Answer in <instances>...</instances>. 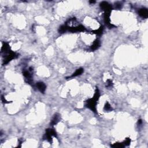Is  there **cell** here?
<instances>
[{
  "label": "cell",
  "instance_id": "cell-1",
  "mask_svg": "<svg viewBox=\"0 0 148 148\" xmlns=\"http://www.w3.org/2000/svg\"><path fill=\"white\" fill-rule=\"evenodd\" d=\"M100 97V93L98 87H96L95 93L93 98L89 99L85 101V106L86 108L90 109L95 114H97V101L99 100Z\"/></svg>",
  "mask_w": 148,
  "mask_h": 148
},
{
  "label": "cell",
  "instance_id": "cell-2",
  "mask_svg": "<svg viewBox=\"0 0 148 148\" xmlns=\"http://www.w3.org/2000/svg\"><path fill=\"white\" fill-rule=\"evenodd\" d=\"M57 137V133L54 128H48L46 130L45 134L43 136V139L46 140L49 142L52 143L53 142L52 137Z\"/></svg>",
  "mask_w": 148,
  "mask_h": 148
},
{
  "label": "cell",
  "instance_id": "cell-3",
  "mask_svg": "<svg viewBox=\"0 0 148 148\" xmlns=\"http://www.w3.org/2000/svg\"><path fill=\"white\" fill-rule=\"evenodd\" d=\"M19 54H17L15 52H13L11 50V51L7 54V55L5 57L4 60H3V65H6V64H8L9 62L13 59H15L18 57Z\"/></svg>",
  "mask_w": 148,
  "mask_h": 148
},
{
  "label": "cell",
  "instance_id": "cell-4",
  "mask_svg": "<svg viewBox=\"0 0 148 148\" xmlns=\"http://www.w3.org/2000/svg\"><path fill=\"white\" fill-rule=\"evenodd\" d=\"M100 8L102 11H104L105 12L110 13L111 11L112 10V7L111 5H110L108 2L102 1L100 3Z\"/></svg>",
  "mask_w": 148,
  "mask_h": 148
},
{
  "label": "cell",
  "instance_id": "cell-5",
  "mask_svg": "<svg viewBox=\"0 0 148 148\" xmlns=\"http://www.w3.org/2000/svg\"><path fill=\"white\" fill-rule=\"evenodd\" d=\"M68 31L71 32H83L86 31V28L82 25H78L76 27H69L68 26Z\"/></svg>",
  "mask_w": 148,
  "mask_h": 148
},
{
  "label": "cell",
  "instance_id": "cell-6",
  "mask_svg": "<svg viewBox=\"0 0 148 148\" xmlns=\"http://www.w3.org/2000/svg\"><path fill=\"white\" fill-rule=\"evenodd\" d=\"M104 18V22L106 24V26H108V28H114V27H115V26H114V24H111L110 22V13H109L105 12Z\"/></svg>",
  "mask_w": 148,
  "mask_h": 148
},
{
  "label": "cell",
  "instance_id": "cell-7",
  "mask_svg": "<svg viewBox=\"0 0 148 148\" xmlns=\"http://www.w3.org/2000/svg\"><path fill=\"white\" fill-rule=\"evenodd\" d=\"M11 51L10 49V46H9V44L8 42H3V46H2L1 48V53L4 54H8Z\"/></svg>",
  "mask_w": 148,
  "mask_h": 148
},
{
  "label": "cell",
  "instance_id": "cell-8",
  "mask_svg": "<svg viewBox=\"0 0 148 148\" xmlns=\"http://www.w3.org/2000/svg\"><path fill=\"white\" fill-rule=\"evenodd\" d=\"M60 119H61V117H60V115L59 114H54L53 118H52V119L51 120V122H50V126H53L54 125H56V124L60 121Z\"/></svg>",
  "mask_w": 148,
  "mask_h": 148
},
{
  "label": "cell",
  "instance_id": "cell-9",
  "mask_svg": "<svg viewBox=\"0 0 148 148\" xmlns=\"http://www.w3.org/2000/svg\"><path fill=\"white\" fill-rule=\"evenodd\" d=\"M138 15L142 18L146 19L148 17V11L147 8H142L139 9L138 11Z\"/></svg>",
  "mask_w": 148,
  "mask_h": 148
},
{
  "label": "cell",
  "instance_id": "cell-10",
  "mask_svg": "<svg viewBox=\"0 0 148 148\" xmlns=\"http://www.w3.org/2000/svg\"><path fill=\"white\" fill-rule=\"evenodd\" d=\"M36 86L37 87V89H38V90L40 91L41 93H45V91L46 89V86L44 83L42 82H40L36 83Z\"/></svg>",
  "mask_w": 148,
  "mask_h": 148
},
{
  "label": "cell",
  "instance_id": "cell-11",
  "mask_svg": "<svg viewBox=\"0 0 148 148\" xmlns=\"http://www.w3.org/2000/svg\"><path fill=\"white\" fill-rule=\"evenodd\" d=\"M100 45H101V43L100 41L99 40H95L94 42H93V44L92 45L90 46V50L91 51H95V50H96L97 49H98L100 47Z\"/></svg>",
  "mask_w": 148,
  "mask_h": 148
},
{
  "label": "cell",
  "instance_id": "cell-12",
  "mask_svg": "<svg viewBox=\"0 0 148 148\" xmlns=\"http://www.w3.org/2000/svg\"><path fill=\"white\" fill-rule=\"evenodd\" d=\"M83 72H84V70H83L82 68H80L76 70V71L71 76V77H67V78H67V79L68 78H71L78 77V76L82 75V74L83 73Z\"/></svg>",
  "mask_w": 148,
  "mask_h": 148
},
{
  "label": "cell",
  "instance_id": "cell-13",
  "mask_svg": "<svg viewBox=\"0 0 148 148\" xmlns=\"http://www.w3.org/2000/svg\"><path fill=\"white\" fill-rule=\"evenodd\" d=\"M68 31V25L67 24H64L62 25L60 27V28H58V31L60 34H63V33L67 32Z\"/></svg>",
  "mask_w": 148,
  "mask_h": 148
},
{
  "label": "cell",
  "instance_id": "cell-14",
  "mask_svg": "<svg viewBox=\"0 0 148 148\" xmlns=\"http://www.w3.org/2000/svg\"><path fill=\"white\" fill-rule=\"evenodd\" d=\"M103 31H104V27H103V26H101V27L98 29V30H93L91 31V32L96 34L97 35H101L102 34Z\"/></svg>",
  "mask_w": 148,
  "mask_h": 148
},
{
  "label": "cell",
  "instance_id": "cell-15",
  "mask_svg": "<svg viewBox=\"0 0 148 148\" xmlns=\"http://www.w3.org/2000/svg\"><path fill=\"white\" fill-rule=\"evenodd\" d=\"M111 147L115 148H122L125 147L123 142H116L111 145Z\"/></svg>",
  "mask_w": 148,
  "mask_h": 148
},
{
  "label": "cell",
  "instance_id": "cell-16",
  "mask_svg": "<svg viewBox=\"0 0 148 148\" xmlns=\"http://www.w3.org/2000/svg\"><path fill=\"white\" fill-rule=\"evenodd\" d=\"M104 110L105 111H107V112H110V111L113 110V108H112L110 105L109 104V103L106 102V104H105L104 105Z\"/></svg>",
  "mask_w": 148,
  "mask_h": 148
},
{
  "label": "cell",
  "instance_id": "cell-17",
  "mask_svg": "<svg viewBox=\"0 0 148 148\" xmlns=\"http://www.w3.org/2000/svg\"><path fill=\"white\" fill-rule=\"evenodd\" d=\"M106 87H107V88H111V87H112L113 85H114V83H113L112 81L110 79L107 80L106 82Z\"/></svg>",
  "mask_w": 148,
  "mask_h": 148
},
{
  "label": "cell",
  "instance_id": "cell-18",
  "mask_svg": "<svg viewBox=\"0 0 148 148\" xmlns=\"http://www.w3.org/2000/svg\"><path fill=\"white\" fill-rule=\"evenodd\" d=\"M123 142L125 146H129L130 143H131V139L130 138H127Z\"/></svg>",
  "mask_w": 148,
  "mask_h": 148
},
{
  "label": "cell",
  "instance_id": "cell-19",
  "mask_svg": "<svg viewBox=\"0 0 148 148\" xmlns=\"http://www.w3.org/2000/svg\"><path fill=\"white\" fill-rule=\"evenodd\" d=\"M123 7V5L122 3H119V2H117V3H115V8L117 9H122V8Z\"/></svg>",
  "mask_w": 148,
  "mask_h": 148
},
{
  "label": "cell",
  "instance_id": "cell-20",
  "mask_svg": "<svg viewBox=\"0 0 148 148\" xmlns=\"http://www.w3.org/2000/svg\"><path fill=\"white\" fill-rule=\"evenodd\" d=\"M1 100H2V102H3L4 104H9V103L10 102H9V101H7V100H6L4 97L3 95H2V97H1Z\"/></svg>",
  "mask_w": 148,
  "mask_h": 148
},
{
  "label": "cell",
  "instance_id": "cell-21",
  "mask_svg": "<svg viewBox=\"0 0 148 148\" xmlns=\"http://www.w3.org/2000/svg\"><path fill=\"white\" fill-rule=\"evenodd\" d=\"M138 125H139V126L142 125V120L141 119L138 120Z\"/></svg>",
  "mask_w": 148,
  "mask_h": 148
},
{
  "label": "cell",
  "instance_id": "cell-22",
  "mask_svg": "<svg viewBox=\"0 0 148 148\" xmlns=\"http://www.w3.org/2000/svg\"><path fill=\"white\" fill-rule=\"evenodd\" d=\"M89 3H90V4H93L95 3V1H89Z\"/></svg>",
  "mask_w": 148,
  "mask_h": 148
}]
</instances>
